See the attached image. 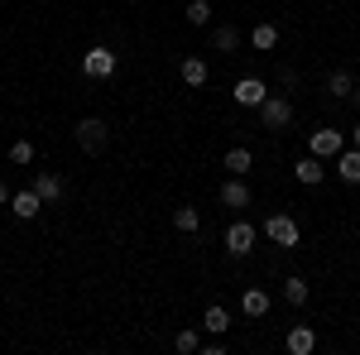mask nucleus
<instances>
[{"label": "nucleus", "instance_id": "b1692460", "mask_svg": "<svg viewBox=\"0 0 360 355\" xmlns=\"http://www.w3.org/2000/svg\"><path fill=\"white\" fill-rule=\"evenodd\" d=\"M173 351L178 355H197L202 351V336H197V331H178V336H173Z\"/></svg>", "mask_w": 360, "mask_h": 355}, {"label": "nucleus", "instance_id": "5701e85b", "mask_svg": "<svg viewBox=\"0 0 360 355\" xmlns=\"http://www.w3.org/2000/svg\"><path fill=\"white\" fill-rule=\"evenodd\" d=\"M183 15H188V25H193V29H207V25H212V5H207V0H193Z\"/></svg>", "mask_w": 360, "mask_h": 355}, {"label": "nucleus", "instance_id": "dca6fc26", "mask_svg": "<svg viewBox=\"0 0 360 355\" xmlns=\"http://www.w3.org/2000/svg\"><path fill=\"white\" fill-rule=\"evenodd\" d=\"M240 44H245V39H240V29H236V25H221L217 34H212V49H217V53H236Z\"/></svg>", "mask_w": 360, "mask_h": 355}, {"label": "nucleus", "instance_id": "a878e982", "mask_svg": "<svg viewBox=\"0 0 360 355\" xmlns=\"http://www.w3.org/2000/svg\"><path fill=\"white\" fill-rule=\"evenodd\" d=\"M0 202H10V188H5V183H0Z\"/></svg>", "mask_w": 360, "mask_h": 355}, {"label": "nucleus", "instance_id": "0eeeda50", "mask_svg": "<svg viewBox=\"0 0 360 355\" xmlns=\"http://www.w3.org/2000/svg\"><path fill=\"white\" fill-rule=\"evenodd\" d=\"M226 250L240 259V254H250L255 250V226L250 221H231V231H226Z\"/></svg>", "mask_w": 360, "mask_h": 355}, {"label": "nucleus", "instance_id": "f8f14e48", "mask_svg": "<svg viewBox=\"0 0 360 355\" xmlns=\"http://www.w3.org/2000/svg\"><path fill=\"white\" fill-rule=\"evenodd\" d=\"M336 178L341 183H360V149H341L336 154Z\"/></svg>", "mask_w": 360, "mask_h": 355}, {"label": "nucleus", "instance_id": "f3484780", "mask_svg": "<svg viewBox=\"0 0 360 355\" xmlns=\"http://www.w3.org/2000/svg\"><path fill=\"white\" fill-rule=\"evenodd\" d=\"M351 91H356V77H351L346 67H336L332 77H327V96H336V101H346Z\"/></svg>", "mask_w": 360, "mask_h": 355}, {"label": "nucleus", "instance_id": "f257e3e1", "mask_svg": "<svg viewBox=\"0 0 360 355\" xmlns=\"http://www.w3.org/2000/svg\"><path fill=\"white\" fill-rule=\"evenodd\" d=\"M72 139H77V149H82V154H101V149H106V120H96V115L77 120Z\"/></svg>", "mask_w": 360, "mask_h": 355}, {"label": "nucleus", "instance_id": "bb28decb", "mask_svg": "<svg viewBox=\"0 0 360 355\" xmlns=\"http://www.w3.org/2000/svg\"><path fill=\"white\" fill-rule=\"evenodd\" d=\"M351 139H356V149H360V125H356V130H351Z\"/></svg>", "mask_w": 360, "mask_h": 355}, {"label": "nucleus", "instance_id": "6e6552de", "mask_svg": "<svg viewBox=\"0 0 360 355\" xmlns=\"http://www.w3.org/2000/svg\"><path fill=\"white\" fill-rule=\"evenodd\" d=\"M10 207H15V217H20V221H34L44 207H49V202H44L34 188H25V192H15V202H10Z\"/></svg>", "mask_w": 360, "mask_h": 355}, {"label": "nucleus", "instance_id": "9b49d317", "mask_svg": "<svg viewBox=\"0 0 360 355\" xmlns=\"http://www.w3.org/2000/svg\"><path fill=\"white\" fill-rule=\"evenodd\" d=\"M250 168H255V154H250V149H240V144L226 149V173H231V178H250Z\"/></svg>", "mask_w": 360, "mask_h": 355}, {"label": "nucleus", "instance_id": "39448f33", "mask_svg": "<svg viewBox=\"0 0 360 355\" xmlns=\"http://www.w3.org/2000/svg\"><path fill=\"white\" fill-rule=\"evenodd\" d=\"M231 96H236V106L259 110V106H264V96H269V86L259 82V77H240V82L231 86Z\"/></svg>", "mask_w": 360, "mask_h": 355}, {"label": "nucleus", "instance_id": "20e7f679", "mask_svg": "<svg viewBox=\"0 0 360 355\" xmlns=\"http://www.w3.org/2000/svg\"><path fill=\"white\" fill-rule=\"evenodd\" d=\"M264 235H269L274 245H283V250H298V221L283 217V212H274V217L264 221Z\"/></svg>", "mask_w": 360, "mask_h": 355}, {"label": "nucleus", "instance_id": "1a4fd4ad", "mask_svg": "<svg viewBox=\"0 0 360 355\" xmlns=\"http://www.w3.org/2000/svg\"><path fill=\"white\" fill-rule=\"evenodd\" d=\"M221 207H231V212H245L250 207V188H245V178H231L221 188Z\"/></svg>", "mask_w": 360, "mask_h": 355}, {"label": "nucleus", "instance_id": "aec40b11", "mask_svg": "<svg viewBox=\"0 0 360 355\" xmlns=\"http://www.w3.org/2000/svg\"><path fill=\"white\" fill-rule=\"evenodd\" d=\"M173 226H178L183 235H193L197 226H202V212H197V207H173Z\"/></svg>", "mask_w": 360, "mask_h": 355}, {"label": "nucleus", "instance_id": "7ed1b4c3", "mask_svg": "<svg viewBox=\"0 0 360 355\" xmlns=\"http://www.w3.org/2000/svg\"><path fill=\"white\" fill-rule=\"evenodd\" d=\"M341 149H346V135H341V130H327V125H322V130L307 135V154H317V159H336Z\"/></svg>", "mask_w": 360, "mask_h": 355}, {"label": "nucleus", "instance_id": "423d86ee", "mask_svg": "<svg viewBox=\"0 0 360 355\" xmlns=\"http://www.w3.org/2000/svg\"><path fill=\"white\" fill-rule=\"evenodd\" d=\"M82 72L91 77V82H106L115 72V53L111 49H91V53H82Z\"/></svg>", "mask_w": 360, "mask_h": 355}, {"label": "nucleus", "instance_id": "4be33fe9", "mask_svg": "<svg viewBox=\"0 0 360 355\" xmlns=\"http://www.w3.org/2000/svg\"><path fill=\"white\" fill-rule=\"evenodd\" d=\"M283 302H288V307H303L307 302V278H283Z\"/></svg>", "mask_w": 360, "mask_h": 355}, {"label": "nucleus", "instance_id": "6ab92c4d", "mask_svg": "<svg viewBox=\"0 0 360 355\" xmlns=\"http://www.w3.org/2000/svg\"><path fill=\"white\" fill-rule=\"evenodd\" d=\"M202 327L212 331V336H226V331H231V312L212 302V307H207V317H202Z\"/></svg>", "mask_w": 360, "mask_h": 355}, {"label": "nucleus", "instance_id": "2eb2a0df", "mask_svg": "<svg viewBox=\"0 0 360 355\" xmlns=\"http://www.w3.org/2000/svg\"><path fill=\"white\" fill-rule=\"evenodd\" d=\"M327 159H317V154H307V159H298V164H293V173H298V183H307V188H312V183H322V173H327Z\"/></svg>", "mask_w": 360, "mask_h": 355}, {"label": "nucleus", "instance_id": "412c9836", "mask_svg": "<svg viewBox=\"0 0 360 355\" xmlns=\"http://www.w3.org/2000/svg\"><path fill=\"white\" fill-rule=\"evenodd\" d=\"M250 44H255L259 53H269V49L278 44V29L274 25H255V29H250Z\"/></svg>", "mask_w": 360, "mask_h": 355}, {"label": "nucleus", "instance_id": "cd10ccee", "mask_svg": "<svg viewBox=\"0 0 360 355\" xmlns=\"http://www.w3.org/2000/svg\"><path fill=\"white\" fill-rule=\"evenodd\" d=\"M351 101H360V86H356V91H351Z\"/></svg>", "mask_w": 360, "mask_h": 355}, {"label": "nucleus", "instance_id": "a211bd4d", "mask_svg": "<svg viewBox=\"0 0 360 355\" xmlns=\"http://www.w3.org/2000/svg\"><path fill=\"white\" fill-rule=\"evenodd\" d=\"M34 192H39L44 202H58V197H63V178H58V173H34Z\"/></svg>", "mask_w": 360, "mask_h": 355}, {"label": "nucleus", "instance_id": "4468645a", "mask_svg": "<svg viewBox=\"0 0 360 355\" xmlns=\"http://www.w3.org/2000/svg\"><path fill=\"white\" fill-rule=\"evenodd\" d=\"M283 346H288V355H312L317 336H312V327H293L288 336H283Z\"/></svg>", "mask_w": 360, "mask_h": 355}, {"label": "nucleus", "instance_id": "ddd939ff", "mask_svg": "<svg viewBox=\"0 0 360 355\" xmlns=\"http://www.w3.org/2000/svg\"><path fill=\"white\" fill-rule=\"evenodd\" d=\"M269 293H264V288H245V293H240V312H245V317H264V312H269Z\"/></svg>", "mask_w": 360, "mask_h": 355}, {"label": "nucleus", "instance_id": "9d476101", "mask_svg": "<svg viewBox=\"0 0 360 355\" xmlns=\"http://www.w3.org/2000/svg\"><path fill=\"white\" fill-rule=\"evenodd\" d=\"M178 72H183V82H188V86H207V82H212L207 58H183V67H178Z\"/></svg>", "mask_w": 360, "mask_h": 355}, {"label": "nucleus", "instance_id": "393cba45", "mask_svg": "<svg viewBox=\"0 0 360 355\" xmlns=\"http://www.w3.org/2000/svg\"><path fill=\"white\" fill-rule=\"evenodd\" d=\"M10 164H34V144L29 139H15L10 144Z\"/></svg>", "mask_w": 360, "mask_h": 355}, {"label": "nucleus", "instance_id": "f03ea898", "mask_svg": "<svg viewBox=\"0 0 360 355\" xmlns=\"http://www.w3.org/2000/svg\"><path fill=\"white\" fill-rule=\"evenodd\" d=\"M288 120H293L288 96H274V91H269V96H264V106H259V125H264V130H283Z\"/></svg>", "mask_w": 360, "mask_h": 355}]
</instances>
